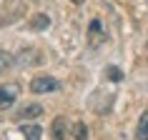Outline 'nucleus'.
Segmentation results:
<instances>
[{
	"mask_svg": "<svg viewBox=\"0 0 148 140\" xmlns=\"http://www.w3.org/2000/svg\"><path fill=\"white\" fill-rule=\"evenodd\" d=\"M30 90H33V93H38V95L55 93V90H60V83H58L55 78H50V75H38V78L30 80Z\"/></svg>",
	"mask_w": 148,
	"mask_h": 140,
	"instance_id": "1",
	"label": "nucleus"
},
{
	"mask_svg": "<svg viewBox=\"0 0 148 140\" xmlns=\"http://www.w3.org/2000/svg\"><path fill=\"white\" fill-rule=\"evenodd\" d=\"M106 43V33H103V23L95 18V20H90V25H88V45L90 48H98Z\"/></svg>",
	"mask_w": 148,
	"mask_h": 140,
	"instance_id": "2",
	"label": "nucleus"
},
{
	"mask_svg": "<svg viewBox=\"0 0 148 140\" xmlns=\"http://www.w3.org/2000/svg\"><path fill=\"white\" fill-rule=\"evenodd\" d=\"M18 93H20V85H15V83H10V85H3L0 88V113L3 110H8L13 103H15Z\"/></svg>",
	"mask_w": 148,
	"mask_h": 140,
	"instance_id": "3",
	"label": "nucleus"
},
{
	"mask_svg": "<svg viewBox=\"0 0 148 140\" xmlns=\"http://www.w3.org/2000/svg\"><path fill=\"white\" fill-rule=\"evenodd\" d=\"M50 130H53V140H68V135H65V130H68L65 118H55L53 125H50Z\"/></svg>",
	"mask_w": 148,
	"mask_h": 140,
	"instance_id": "4",
	"label": "nucleus"
},
{
	"mask_svg": "<svg viewBox=\"0 0 148 140\" xmlns=\"http://www.w3.org/2000/svg\"><path fill=\"white\" fill-rule=\"evenodd\" d=\"M40 115H43V108L40 105H25L18 113V120H33V118H40Z\"/></svg>",
	"mask_w": 148,
	"mask_h": 140,
	"instance_id": "5",
	"label": "nucleus"
},
{
	"mask_svg": "<svg viewBox=\"0 0 148 140\" xmlns=\"http://www.w3.org/2000/svg\"><path fill=\"white\" fill-rule=\"evenodd\" d=\"M20 133H23L25 140H40V138H43L40 125H20Z\"/></svg>",
	"mask_w": 148,
	"mask_h": 140,
	"instance_id": "6",
	"label": "nucleus"
},
{
	"mask_svg": "<svg viewBox=\"0 0 148 140\" xmlns=\"http://www.w3.org/2000/svg\"><path fill=\"white\" fill-rule=\"evenodd\" d=\"M136 140H148V110L140 115L138 128H136Z\"/></svg>",
	"mask_w": 148,
	"mask_h": 140,
	"instance_id": "7",
	"label": "nucleus"
},
{
	"mask_svg": "<svg viewBox=\"0 0 148 140\" xmlns=\"http://www.w3.org/2000/svg\"><path fill=\"white\" fill-rule=\"evenodd\" d=\"M106 78H108L110 83H121V80H123V70L116 68V65H108V68H106Z\"/></svg>",
	"mask_w": 148,
	"mask_h": 140,
	"instance_id": "8",
	"label": "nucleus"
},
{
	"mask_svg": "<svg viewBox=\"0 0 148 140\" xmlns=\"http://www.w3.org/2000/svg\"><path fill=\"white\" fill-rule=\"evenodd\" d=\"M73 138L75 140H88V128H86V123H75L73 125Z\"/></svg>",
	"mask_w": 148,
	"mask_h": 140,
	"instance_id": "9",
	"label": "nucleus"
},
{
	"mask_svg": "<svg viewBox=\"0 0 148 140\" xmlns=\"http://www.w3.org/2000/svg\"><path fill=\"white\" fill-rule=\"evenodd\" d=\"M48 25H50V20H48L45 15H38V18H33V20H30V28H33V30H45Z\"/></svg>",
	"mask_w": 148,
	"mask_h": 140,
	"instance_id": "10",
	"label": "nucleus"
},
{
	"mask_svg": "<svg viewBox=\"0 0 148 140\" xmlns=\"http://www.w3.org/2000/svg\"><path fill=\"white\" fill-rule=\"evenodd\" d=\"M13 65V58H10V53H5V50H0V75L5 73V70Z\"/></svg>",
	"mask_w": 148,
	"mask_h": 140,
	"instance_id": "11",
	"label": "nucleus"
},
{
	"mask_svg": "<svg viewBox=\"0 0 148 140\" xmlns=\"http://www.w3.org/2000/svg\"><path fill=\"white\" fill-rule=\"evenodd\" d=\"M73 3H75V5H80V3H86V0H73Z\"/></svg>",
	"mask_w": 148,
	"mask_h": 140,
	"instance_id": "12",
	"label": "nucleus"
}]
</instances>
